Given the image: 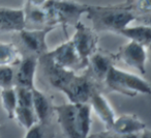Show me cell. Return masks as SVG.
Instances as JSON below:
<instances>
[{
    "instance_id": "obj_1",
    "label": "cell",
    "mask_w": 151,
    "mask_h": 138,
    "mask_svg": "<svg viewBox=\"0 0 151 138\" xmlns=\"http://www.w3.org/2000/svg\"><path fill=\"white\" fill-rule=\"evenodd\" d=\"M87 16L92 22L94 31H112L116 33L138 20L136 14L123 4L111 7L89 5Z\"/></svg>"
},
{
    "instance_id": "obj_2",
    "label": "cell",
    "mask_w": 151,
    "mask_h": 138,
    "mask_svg": "<svg viewBox=\"0 0 151 138\" xmlns=\"http://www.w3.org/2000/svg\"><path fill=\"white\" fill-rule=\"evenodd\" d=\"M42 7L49 15L51 26L56 27L60 24L66 27L77 25L81 16L87 14L89 4H83L75 0H47Z\"/></svg>"
},
{
    "instance_id": "obj_3",
    "label": "cell",
    "mask_w": 151,
    "mask_h": 138,
    "mask_svg": "<svg viewBox=\"0 0 151 138\" xmlns=\"http://www.w3.org/2000/svg\"><path fill=\"white\" fill-rule=\"evenodd\" d=\"M104 82L113 92L127 97H136L138 94H149L150 84L142 77L112 67L108 72Z\"/></svg>"
},
{
    "instance_id": "obj_4",
    "label": "cell",
    "mask_w": 151,
    "mask_h": 138,
    "mask_svg": "<svg viewBox=\"0 0 151 138\" xmlns=\"http://www.w3.org/2000/svg\"><path fill=\"white\" fill-rule=\"evenodd\" d=\"M69 103L71 104H84L89 103L92 96L97 92L95 81L87 74L77 75L73 74L70 79L60 88Z\"/></svg>"
},
{
    "instance_id": "obj_5",
    "label": "cell",
    "mask_w": 151,
    "mask_h": 138,
    "mask_svg": "<svg viewBox=\"0 0 151 138\" xmlns=\"http://www.w3.org/2000/svg\"><path fill=\"white\" fill-rule=\"evenodd\" d=\"M70 41L78 54L80 69H84L87 67L90 56L96 51L99 42L96 31L84 25L82 22H79L76 25V32Z\"/></svg>"
},
{
    "instance_id": "obj_6",
    "label": "cell",
    "mask_w": 151,
    "mask_h": 138,
    "mask_svg": "<svg viewBox=\"0 0 151 138\" xmlns=\"http://www.w3.org/2000/svg\"><path fill=\"white\" fill-rule=\"evenodd\" d=\"M144 46L137 44L134 42H129L120 48L116 58L121 59L124 63L129 67L138 70L141 74L146 73V60L147 52Z\"/></svg>"
},
{
    "instance_id": "obj_7",
    "label": "cell",
    "mask_w": 151,
    "mask_h": 138,
    "mask_svg": "<svg viewBox=\"0 0 151 138\" xmlns=\"http://www.w3.org/2000/svg\"><path fill=\"white\" fill-rule=\"evenodd\" d=\"M45 55L56 65L63 69L71 70V71H73V69H80L78 54L76 52L71 41L63 43L54 50L45 53Z\"/></svg>"
},
{
    "instance_id": "obj_8",
    "label": "cell",
    "mask_w": 151,
    "mask_h": 138,
    "mask_svg": "<svg viewBox=\"0 0 151 138\" xmlns=\"http://www.w3.org/2000/svg\"><path fill=\"white\" fill-rule=\"evenodd\" d=\"M57 115V121L60 125L66 138H80L77 123V109L76 104H62L53 107Z\"/></svg>"
},
{
    "instance_id": "obj_9",
    "label": "cell",
    "mask_w": 151,
    "mask_h": 138,
    "mask_svg": "<svg viewBox=\"0 0 151 138\" xmlns=\"http://www.w3.org/2000/svg\"><path fill=\"white\" fill-rule=\"evenodd\" d=\"M115 57L104 51H95L90 56L87 63V75H89L95 82H101L105 80L108 72L112 67H114Z\"/></svg>"
},
{
    "instance_id": "obj_10",
    "label": "cell",
    "mask_w": 151,
    "mask_h": 138,
    "mask_svg": "<svg viewBox=\"0 0 151 138\" xmlns=\"http://www.w3.org/2000/svg\"><path fill=\"white\" fill-rule=\"evenodd\" d=\"M17 72L14 77V87H24L32 89L34 87V76H35L37 58L35 55H28L22 57L19 62Z\"/></svg>"
},
{
    "instance_id": "obj_11",
    "label": "cell",
    "mask_w": 151,
    "mask_h": 138,
    "mask_svg": "<svg viewBox=\"0 0 151 138\" xmlns=\"http://www.w3.org/2000/svg\"><path fill=\"white\" fill-rule=\"evenodd\" d=\"M55 27H45L44 29L36 30H26L23 29L19 32L20 38L22 43L27 47L29 50L34 52L37 55H42L48 52V46H47L46 38L49 32L54 30Z\"/></svg>"
},
{
    "instance_id": "obj_12",
    "label": "cell",
    "mask_w": 151,
    "mask_h": 138,
    "mask_svg": "<svg viewBox=\"0 0 151 138\" xmlns=\"http://www.w3.org/2000/svg\"><path fill=\"white\" fill-rule=\"evenodd\" d=\"M24 9L0 7V31H17L25 29Z\"/></svg>"
},
{
    "instance_id": "obj_13",
    "label": "cell",
    "mask_w": 151,
    "mask_h": 138,
    "mask_svg": "<svg viewBox=\"0 0 151 138\" xmlns=\"http://www.w3.org/2000/svg\"><path fill=\"white\" fill-rule=\"evenodd\" d=\"M147 129V126L134 114H122L116 117L110 131L114 135L140 133Z\"/></svg>"
},
{
    "instance_id": "obj_14",
    "label": "cell",
    "mask_w": 151,
    "mask_h": 138,
    "mask_svg": "<svg viewBox=\"0 0 151 138\" xmlns=\"http://www.w3.org/2000/svg\"><path fill=\"white\" fill-rule=\"evenodd\" d=\"M89 105H90L91 109L94 110L95 114L99 116V118L105 123L107 129L110 131L116 118V115L112 106L108 102L107 99L104 97V94H99V92H95L89 101Z\"/></svg>"
},
{
    "instance_id": "obj_15",
    "label": "cell",
    "mask_w": 151,
    "mask_h": 138,
    "mask_svg": "<svg viewBox=\"0 0 151 138\" xmlns=\"http://www.w3.org/2000/svg\"><path fill=\"white\" fill-rule=\"evenodd\" d=\"M32 109L38 123L42 125L48 121L52 110L51 103L48 97L35 87L32 88Z\"/></svg>"
},
{
    "instance_id": "obj_16",
    "label": "cell",
    "mask_w": 151,
    "mask_h": 138,
    "mask_svg": "<svg viewBox=\"0 0 151 138\" xmlns=\"http://www.w3.org/2000/svg\"><path fill=\"white\" fill-rule=\"evenodd\" d=\"M121 36H125L130 40V42H134L148 48L151 42V27L150 25H139L134 27H125L124 29L118 32Z\"/></svg>"
},
{
    "instance_id": "obj_17",
    "label": "cell",
    "mask_w": 151,
    "mask_h": 138,
    "mask_svg": "<svg viewBox=\"0 0 151 138\" xmlns=\"http://www.w3.org/2000/svg\"><path fill=\"white\" fill-rule=\"evenodd\" d=\"M77 123L80 138H87L91 128V107L89 103L76 104Z\"/></svg>"
},
{
    "instance_id": "obj_18",
    "label": "cell",
    "mask_w": 151,
    "mask_h": 138,
    "mask_svg": "<svg viewBox=\"0 0 151 138\" xmlns=\"http://www.w3.org/2000/svg\"><path fill=\"white\" fill-rule=\"evenodd\" d=\"M24 13H25L26 23H27V21H30L32 23L40 24V25H46V27L51 26L50 18H49L48 13L44 9V7H34L26 1ZM51 27H53V26H51Z\"/></svg>"
},
{
    "instance_id": "obj_19",
    "label": "cell",
    "mask_w": 151,
    "mask_h": 138,
    "mask_svg": "<svg viewBox=\"0 0 151 138\" xmlns=\"http://www.w3.org/2000/svg\"><path fill=\"white\" fill-rule=\"evenodd\" d=\"M22 57L12 43H0V65H19Z\"/></svg>"
},
{
    "instance_id": "obj_20",
    "label": "cell",
    "mask_w": 151,
    "mask_h": 138,
    "mask_svg": "<svg viewBox=\"0 0 151 138\" xmlns=\"http://www.w3.org/2000/svg\"><path fill=\"white\" fill-rule=\"evenodd\" d=\"M0 98H1L2 107L4 109L5 113H6L7 117L9 118H14L15 117L16 109H17L18 106L17 94H16L15 87L1 89Z\"/></svg>"
},
{
    "instance_id": "obj_21",
    "label": "cell",
    "mask_w": 151,
    "mask_h": 138,
    "mask_svg": "<svg viewBox=\"0 0 151 138\" xmlns=\"http://www.w3.org/2000/svg\"><path fill=\"white\" fill-rule=\"evenodd\" d=\"M14 118L17 119L20 125L25 128L26 130H28L29 128H31L32 126L37 123V119H36V116L33 112V109L27 108V107L17 106Z\"/></svg>"
},
{
    "instance_id": "obj_22",
    "label": "cell",
    "mask_w": 151,
    "mask_h": 138,
    "mask_svg": "<svg viewBox=\"0 0 151 138\" xmlns=\"http://www.w3.org/2000/svg\"><path fill=\"white\" fill-rule=\"evenodd\" d=\"M122 4L134 12L138 19L139 17H142V16H146V18H149L150 16V0H127L125 3H122Z\"/></svg>"
},
{
    "instance_id": "obj_23",
    "label": "cell",
    "mask_w": 151,
    "mask_h": 138,
    "mask_svg": "<svg viewBox=\"0 0 151 138\" xmlns=\"http://www.w3.org/2000/svg\"><path fill=\"white\" fill-rule=\"evenodd\" d=\"M14 77H15V71L12 67L9 65H0V88L14 87Z\"/></svg>"
},
{
    "instance_id": "obj_24",
    "label": "cell",
    "mask_w": 151,
    "mask_h": 138,
    "mask_svg": "<svg viewBox=\"0 0 151 138\" xmlns=\"http://www.w3.org/2000/svg\"><path fill=\"white\" fill-rule=\"evenodd\" d=\"M18 106L32 108V89L24 87H15Z\"/></svg>"
},
{
    "instance_id": "obj_25",
    "label": "cell",
    "mask_w": 151,
    "mask_h": 138,
    "mask_svg": "<svg viewBox=\"0 0 151 138\" xmlns=\"http://www.w3.org/2000/svg\"><path fill=\"white\" fill-rule=\"evenodd\" d=\"M24 138H44V134H42V125L36 123L31 128L27 130L25 137Z\"/></svg>"
},
{
    "instance_id": "obj_26",
    "label": "cell",
    "mask_w": 151,
    "mask_h": 138,
    "mask_svg": "<svg viewBox=\"0 0 151 138\" xmlns=\"http://www.w3.org/2000/svg\"><path fill=\"white\" fill-rule=\"evenodd\" d=\"M87 138H115L114 134L111 131H104V132H97L94 134H89Z\"/></svg>"
},
{
    "instance_id": "obj_27",
    "label": "cell",
    "mask_w": 151,
    "mask_h": 138,
    "mask_svg": "<svg viewBox=\"0 0 151 138\" xmlns=\"http://www.w3.org/2000/svg\"><path fill=\"white\" fill-rule=\"evenodd\" d=\"M26 1L34 7H42L47 2V0H26Z\"/></svg>"
},
{
    "instance_id": "obj_28",
    "label": "cell",
    "mask_w": 151,
    "mask_h": 138,
    "mask_svg": "<svg viewBox=\"0 0 151 138\" xmlns=\"http://www.w3.org/2000/svg\"><path fill=\"white\" fill-rule=\"evenodd\" d=\"M115 138H140L138 133H132V134H123V135H114Z\"/></svg>"
},
{
    "instance_id": "obj_29",
    "label": "cell",
    "mask_w": 151,
    "mask_h": 138,
    "mask_svg": "<svg viewBox=\"0 0 151 138\" xmlns=\"http://www.w3.org/2000/svg\"><path fill=\"white\" fill-rule=\"evenodd\" d=\"M140 138H151V133L149 130H144L142 132V135L140 136Z\"/></svg>"
},
{
    "instance_id": "obj_30",
    "label": "cell",
    "mask_w": 151,
    "mask_h": 138,
    "mask_svg": "<svg viewBox=\"0 0 151 138\" xmlns=\"http://www.w3.org/2000/svg\"><path fill=\"white\" fill-rule=\"evenodd\" d=\"M52 138H54V137H52Z\"/></svg>"
}]
</instances>
